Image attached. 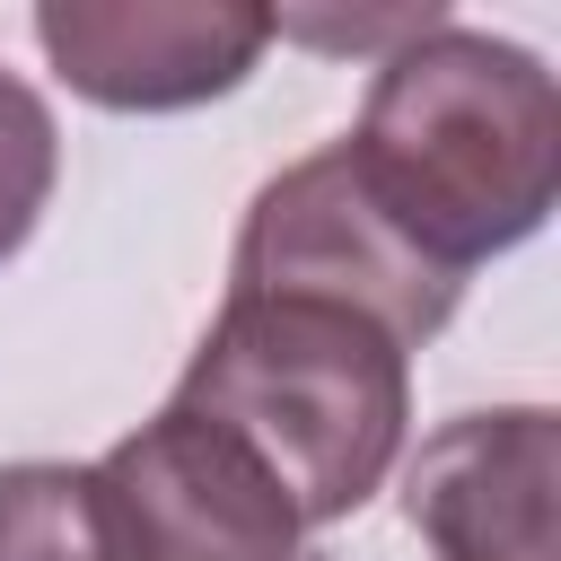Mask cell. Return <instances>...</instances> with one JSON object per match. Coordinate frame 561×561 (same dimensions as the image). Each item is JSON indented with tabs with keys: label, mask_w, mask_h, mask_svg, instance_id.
<instances>
[{
	"label": "cell",
	"mask_w": 561,
	"mask_h": 561,
	"mask_svg": "<svg viewBox=\"0 0 561 561\" xmlns=\"http://www.w3.org/2000/svg\"><path fill=\"white\" fill-rule=\"evenodd\" d=\"M342 158L368 184V202L438 272L465 280L482 254H508L552 219L561 88L526 44L430 18L377 61Z\"/></svg>",
	"instance_id": "obj_1"
},
{
	"label": "cell",
	"mask_w": 561,
	"mask_h": 561,
	"mask_svg": "<svg viewBox=\"0 0 561 561\" xmlns=\"http://www.w3.org/2000/svg\"><path fill=\"white\" fill-rule=\"evenodd\" d=\"M175 403L245 438L254 465L289 491L298 526H333L403 456L412 351L342 298L228 289V307L175 377Z\"/></svg>",
	"instance_id": "obj_2"
},
{
	"label": "cell",
	"mask_w": 561,
	"mask_h": 561,
	"mask_svg": "<svg viewBox=\"0 0 561 561\" xmlns=\"http://www.w3.org/2000/svg\"><path fill=\"white\" fill-rule=\"evenodd\" d=\"M228 289H307V298H342L359 316H377L403 351H421L430 333H447L465 280L438 272L377 202L368 184L351 175L342 140L280 167L245 228H237V254H228Z\"/></svg>",
	"instance_id": "obj_3"
},
{
	"label": "cell",
	"mask_w": 561,
	"mask_h": 561,
	"mask_svg": "<svg viewBox=\"0 0 561 561\" xmlns=\"http://www.w3.org/2000/svg\"><path fill=\"white\" fill-rule=\"evenodd\" d=\"M140 561H298V508L254 465L245 438L202 421L193 403H167L131 438L96 456Z\"/></svg>",
	"instance_id": "obj_4"
},
{
	"label": "cell",
	"mask_w": 561,
	"mask_h": 561,
	"mask_svg": "<svg viewBox=\"0 0 561 561\" xmlns=\"http://www.w3.org/2000/svg\"><path fill=\"white\" fill-rule=\"evenodd\" d=\"M35 44L70 96L105 114H184L228 96L263 44L272 9L254 0H44Z\"/></svg>",
	"instance_id": "obj_5"
},
{
	"label": "cell",
	"mask_w": 561,
	"mask_h": 561,
	"mask_svg": "<svg viewBox=\"0 0 561 561\" xmlns=\"http://www.w3.org/2000/svg\"><path fill=\"white\" fill-rule=\"evenodd\" d=\"M561 421L543 403L456 412L403 465V517L438 561H561Z\"/></svg>",
	"instance_id": "obj_6"
},
{
	"label": "cell",
	"mask_w": 561,
	"mask_h": 561,
	"mask_svg": "<svg viewBox=\"0 0 561 561\" xmlns=\"http://www.w3.org/2000/svg\"><path fill=\"white\" fill-rule=\"evenodd\" d=\"M0 561H140L96 465H0Z\"/></svg>",
	"instance_id": "obj_7"
},
{
	"label": "cell",
	"mask_w": 561,
	"mask_h": 561,
	"mask_svg": "<svg viewBox=\"0 0 561 561\" xmlns=\"http://www.w3.org/2000/svg\"><path fill=\"white\" fill-rule=\"evenodd\" d=\"M53 175H61V131H53V105L0 70V263L35 237L44 202H53Z\"/></svg>",
	"instance_id": "obj_8"
},
{
	"label": "cell",
	"mask_w": 561,
	"mask_h": 561,
	"mask_svg": "<svg viewBox=\"0 0 561 561\" xmlns=\"http://www.w3.org/2000/svg\"><path fill=\"white\" fill-rule=\"evenodd\" d=\"M298 561H316V552H298Z\"/></svg>",
	"instance_id": "obj_9"
}]
</instances>
